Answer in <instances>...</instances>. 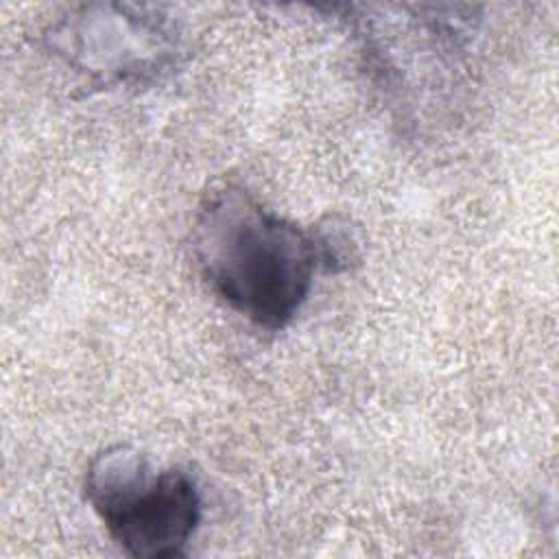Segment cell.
<instances>
[{
  "instance_id": "1",
  "label": "cell",
  "mask_w": 559,
  "mask_h": 559,
  "mask_svg": "<svg viewBox=\"0 0 559 559\" xmlns=\"http://www.w3.org/2000/svg\"><path fill=\"white\" fill-rule=\"evenodd\" d=\"M192 247L212 293L271 332L293 321L323 269L314 231L266 210L240 186L205 197Z\"/></svg>"
},
{
  "instance_id": "2",
  "label": "cell",
  "mask_w": 559,
  "mask_h": 559,
  "mask_svg": "<svg viewBox=\"0 0 559 559\" xmlns=\"http://www.w3.org/2000/svg\"><path fill=\"white\" fill-rule=\"evenodd\" d=\"M83 487L109 537L138 559L183 555L201 522V496L192 476L153 463L129 445L96 454Z\"/></svg>"
},
{
  "instance_id": "3",
  "label": "cell",
  "mask_w": 559,
  "mask_h": 559,
  "mask_svg": "<svg viewBox=\"0 0 559 559\" xmlns=\"http://www.w3.org/2000/svg\"><path fill=\"white\" fill-rule=\"evenodd\" d=\"M85 7L74 20H63L52 31V48L103 83L133 81L159 72L175 50L162 22L124 15V7Z\"/></svg>"
}]
</instances>
